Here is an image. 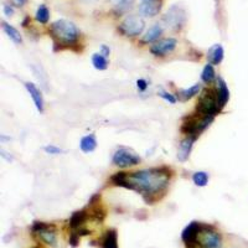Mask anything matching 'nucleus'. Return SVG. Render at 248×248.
<instances>
[{
  "instance_id": "9b49d317",
  "label": "nucleus",
  "mask_w": 248,
  "mask_h": 248,
  "mask_svg": "<svg viewBox=\"0 0 248 248\" xmlns=\"http://www.w3.org/2000/svg\"><path fill=\"white\" fill-rule=\"evenodd\" d=\"M176 45H178V41H176V39H172V37L159 40L158 43L152 45L150 52L155 55V56H165V55L172 52L175 47H176Z\"/></svg>"
},
{
  "instance_id": "6e6552de",
  "label": "nucleus",
  "mask_w": 248,
  "mask_h": 248,
  "mask_svg": "<svg viewBox=\"0 0 248 248\" xmlns=\"http://www.w3.org/2000/svg\"><path fill=\"white\" fill-rule=\"evenodd\" d=\"M144 28H145V23L138 15H129L122 21L119 25V30L125 36H138L143 32Z\"/></svg>"
},
{
  "instance_id": "1a4fd4ad",
  "label": "nucleus",
  "mask_w": 248,
  "mask_h": 248,
  "mask_svg": "<svg viewBox=\"0 0 248 248\" xmlns=\"http://www.w3.org/2000/svg\"><path fill=\"white\" fill-rule=\"evenodd\" d=\"M164 24L169 29L178 30L185 23V12L178 5H174L168 10V13L164 15Z\"/></svg>"
},
{
  "instance_id": "5701e85b",
  "label": "nucleus",
  "mask_w": 248,
  "mask_h": 248,
  "mask_svg": "<svg viewBox=\"0 0 248 248\" xmlns=\"http://www.w3.org/2000/svg\"><path fill=\"white\" fill-rule=\"evenodd\" d=\"M201 79H202L205 83H212V82L216 79V72H215L214 70V65L207 63V65L203 67L202 74H201Z\"/></svg>"
},
{
  "instance_id": "2f4dec72",
  "label": "nucleus",
  "mask_w": 248,
  "mask_h": 248,
  "mask_svg": "<svg viewBox=\"0 0 248 248\" xmlns=\"http://www.w3.org/2000/svg\"><path fill=\"white\" fill-rule=\"evenodd\" d=\"M4 13H5L6 16H12L14 14V9L9 5H4Z\"/></svg>"
},
{
  "instance_id": "cd10ccee",
  "label": "nucleus",
  "mask_w": 248,
  "mask_h": 248,
  "mask_svg": "<svg viewBox=\"0 0 248 248\" xmlns=\"http://www.w3.org/2000/svg\"><path fill=\"white\" fill-rule=\"evenodd\" d=\"M45 152L47 153V154H51V155H57V154H60V153H62V149H60V148L56 147V145H52V144H50V145L45 147Z\"/></svg>"
},
{
  "instance_id": "c85d7f7f",
  "label": "nucleus",
  "mask_w": 248,
  "mask_h": 248,
  "mask_svg": "<svg viewBox=\"0 0 248 248\" xmlns=\"http://www.w3.org/2000/svg\"><path fill=\"white\" fill-rule=\"evenodd\" d=\"M137 87H138V90L140 92H144L148 88V82L145 79H138L137 81Z\"/></svg>"
},
{
  "instance_id": "bb28decb",
  "label": "nucleus",
  "mask_w": 248,
  "mask_h": 248,
  "mask_svg": "<svg viewBox=\"0 0 248 248\" xmlns=\"http://www.w3.org/2000/svg\"><path fill=\"white\" fill-rule=\"evenodd\" d=\"M160 94V97L163 99H165L167 102H169V103H171V105H174V103H176V98H175L174 94H171V93H168V92H160L159 93Z\"/></svg>"
},
{
  "instance_id": "a211bd4d",
  "label": "nucleus",
  "mask_w": 248,
  "mask_h": 248,
  "mask_svg": "<svg viewBox=\"0 0 248 248\" xmlns=\"http://www.w3.org/2000/svg\"><path fill=\"white\" fill-rule=\"evenodd\" d=\"M223 54H225L223 52V47L220 44L212 46L209 51V55H207L209 63H211V65H218V63H221L223 60Z\"/></svg>"
},
{
  "instance_id": "f8f14e48",
  "label": "nucleus",
  "mask_w": 248,
  "mask_h": 248,
  "mask_svg": "<svg viewBox=\"0 0 248 248\" xmlns=\"http://www.w3.org/2000/svg\"><path fill=\"white\" fill-rule=\"evenodd\" d=\"M161 5H163V0H141L139 12L144 16L153 17L159 14Z\"/></svg>"
},
{
  "instance_id": "a878e982",
  "label": "nucleus",
  "mask_w": 248,
  "mask_h": 248,
  "mask_svg": "<svg viewBox=\"0 0 248 248\" xmlns=\"http://www.w3.org/2000/svg\"><path fill=\"white\" fill-rule=\"evenodd\" d=\"M50 19V12L45 5H40L36 10V20L41 24H47Z\"/></svg>"
},
{
  "instance_id": "7ed1b4c3",
  "label": "nucleus",
  "mask_w": 248,
  "mask_h": 248,
  "mask_svg": "<svg viewBox=\"0 0 248 248\" xmlns=\"http://www.w3.org/2000/svg\"><path fill=\"white\" fill-rule=\"evenodd\" d=\"M222 109L218 101L217 90H205L196 103V110L203 117H214Z\"/></svg>"
},
{
  "instance_id": "f03ea898",
  "label": "nucleus",
  "mask_w": 248,
  "mask_h": 248,
  "mask_svg": "<svg viewBox=\"0 0 248 248\" xmlns=\"http://www.w3.org/2000/svg\"><path fill=\"white\" fill-rule=\"evenodd\" d=\"M50 32L56 45H74L79 37V31L74 23L61 19L50 26Z\"/></svg>"
},
{
  "instance_id": "20e7f679",
  "label": "nucleus",
  "mask_w": 248,
  "mask_h": 248,
  "mask_svg": "<svg viewBox=\"0 0 248 248\" xmlns=\"http://www.w3.org/2000/svg\"><path fill=\"white\" fill-rule=\"evenodd\" d=\"M212 121H214V117H203L199 113L198 116L186 117L181 125V132L186 134V137L194 138L196 140L201 133L212 123Z\"/></svg>"
},
{
  "instance_id": "f257e3e1",
  "label": "nucleus",
  "mask_w": 248,
  "mask_h": 248,
  "mask_svg": "<svg viewBox=\"0 0 248 248\" xmlns=\"http://www.w3.org/2000/svg\"><path fill=\"white\" fill-rule=\"evenodd\" d=\"M169 180V171L164 168L143 169L134 172H116L110 178L113 185L134 190L143 195L148 202H153L152 198L167 189Z\"/></svg>"
},
{
  "instance_id": "9d476101",
  "label": "nucleus",
  "mask_w": 248,
  "mask_h": 248,
  "mask_svg": "<svg viewBox=\"0 0 248 248\" xmlns=\"http://www.w3.org/2000/svg\"><path fill=\"white\" fill-rule=\"evenodd\" d=\"M203 227V223L192 221L184 229L181 233V240L185 245H198V237Z\"/></svg>"
},
{
  "instance_id": "0eeeda50",
  "label": "nucleus",
  "mask_w": 248,
  "mask_h": 248,
  "mask_svg": "<svg viewBox=\"0 0 248 248\" xmlns=\"http://www.w3.org/2000/svg\"><path fill=\"white\" fill-rule=\"evenodd\" d=\"M112 161L114 165L119 168H129L140 163V158L136 152H133L129 148H119L113 154Z\"/></svg>"
},
{
  "instance_id": "dca6fc26",
  "label": "nucleus",
  "mask_w": 248,
  "mask_h": 248,
  "mask_svg": "<svg viewBox=\"0 0 248 248\" xmlns=\"http://www.w3.org/2000/svg\"><path fill=\"white\" fill-rule=\"evenodd\" d=\"M216 83H217L216 90H217V94H218V101H220L221 108H223L230 99L229 87H227L226 82L223 81L221 77H218V78L216 79Z\"/></svg>"
},
{
  "instance_id": "473e14b6",
  "label": "nucleus",
  "mask_w": 248,
  "mask_h": 248,
  "mask_svg": "<svg viewBox=\"0 0 248 248\" xmlns=\"http://www.w3.org/2000/svg\"><path fill=\"white\" fill-rule=\"evenodd\" d=\"M186 248H199V245H186Z\"/></svg>"
},
{
  "instance_id": "6ab92c4d",
  "label": "nucleus",
  "mask_w": 248,
  "mask_h": 248,
  "mask_svg": "<svg viewBox=\"0 0 248 248\" xmlns=\"http://www.w3.org/2000/svg\"><path fill=\"white\" fill-rule=\"evenodd\" d=\"M161 32H163V28H161V25H159V24H155V25H153L152 28L147 31V34L144 35L143 40H141V43L143 44L153 43V41H155V40L159 39V36L161 35Z\"/></svg>"
},
{
  "instance_id": "2eb2a0df",
  "label": "nucleus",
  "mask_w": 248,
  "mask_h": 248,
  "mask_svg": "<svg viewBox=\"0 0 248 248\" xmlns=\"http://www.w3.org/2000/svg\"><path fill=\"white\" fill-rule=\"evenodd\" d=\"M99 248H118V234L116 230H108L99 241Z\"/></svg>"
},
{
  "instance_id": "b1692460",
  "label": "nucleus",
  "mask_w": 248,
  "mask_h": 248,
  "mask_svg": "<svg viewBox=\"0 0 248 248\" xmlns=\"http://www.w3.org/2000/svg\"><path fill=\"white\" fill-rule=\"evenodd\" d=\"M92 63L94 68L99 71H105L108 67V61L107 57H105L102 54H94L92 56Z\"/></svg>"
},
{
  "instance_id": "f3484780",
  "label": "nucleus",
  "mask_w": 248,
  "mask_h": 248,
  "mask_svg": "<svg viewBox=\"0 0 248 248\" xmlns=\"http://www.w3.org/2000/svg\"><path fill=\"white\" fill-rule=\"evenodd\" d=\"M195 141L194 138H190V137H186L184 140H181L180 147H179V154L178 158L180 161L187 160V158L190 156V153L192 149V143Z\"/></svg>"
},
{
  "instance_id": "393cba45",
  "label": "nucleus",
  "mask_w": 248,
  "mask_h": 248,
  "mask_svg": "<svg viewBox=\"0 0 248 248\" xmlns=\"http://www.w3.org/2000/svg\"><path fill=\"white\" fill-rule=\"evenodd\" d=\"M192 181L196 186H200V187H203V186L207 185L209 183V175L205 171H198L195 172L194 176H192Z\"/></svg>"
},
{
  "instance_id": "ddd939ff",
  "label": "nucleus",
  "mask_w": 248,
  "mask_h": 248,
  "mask_svg": "<svg viewBox=\"0 0 248 248\" xmlns=\"http://www.w3.org/2000/svg\"><path fill=\"white\" fill-rule=\"evenodd\" d=\"M25 88L29 92V94H30L31 98H32V101H34V105L36 107V109L40 113H43L44 108H45V103H44V97L41 94V92H40L39 88L34 83H31V82H26Z\"/></svg>"
},
{
  "instance_id": "412c9836",
  "label": "nucleus",
  "mask_w": 248,
  "mask_h": 248,
  "mask_svg": "<svg viewBox=\"0 0 248 248\" xmlns=\"http://www.w3.org/2000/svg\"><path fill=\"white\" fill-rule=\"evenodd\" d=\"M3 30L5 31V34L8 35L9 39L12 40L14 44L20 45V44L23 43V37H21L20 32L16 30V29L13 28L12 25H9V24H6V23H3Z\"/></svg>"
},
{
  "instance_id": "aec40b11",
  "label": "nucleus",
  "mask_w": 248,
  "mask_h": 248,
  "mask_svg": "<svg viewBox=\"0 0 248 248\" xmlns=\"http://www.w3.org/2000/svg\"><path fill=\"white\" fill-rule=\"evenodd\" d=\"M79 148L83 153H91L97 148V140L94 136H86L79 141Z\"/></svg>"
},
{
  "instance_id": "4468645a",
  "label": "nucleus",
  "mask_w": 248,
  "mask_h": 248,
  "mask_svg": "<svg viewBox=\"0 0 248 248\" xmlns=\"http://www.w3.org/2000/svg\"><path fill=\"white\" fill-rule=\"evenodd\" d=\"M88 218H90V214H88L86 210L75 212V214L71 216L70 221H68V226H70L71 231L82 229V227L85 226L86 221H87Z\"/></svg>"
},
{
  "instance_id": "4be33fe9",
  "label": "nucleus",
  "mask_w": 248,
  "mask_h": 248,
  "mask_svg": "<svg viewBox=\"0 0 248 248\" xmlns=\"http://www.w3.org/2000/svg\"><path fill=\"white\" fill-rule=\"evenodd\" d=\"M200 91H201V85L200 83H196V85L191 86L190 88H185V90L179 91V97H180L183 101H187V99L192 98L194 96L199 94Z\"/></svg>"
},
{
  "instance_id": "39448f33",
  "label": "nucleus",
  "mask_w": 248,
  "mask_h": 248,
  "mask_svg": "<svg viewBox=\"0 0 248 248\" xmlns=\"http://www.w3.org/2000/svg\"><path fill=\"white\" fill-rule=\"evenodd\" d=\"M31 232L45 245L51 246V247H56L57 246L56 227L54 225L36 221L31 226Z\"/></svg>"
},
{
  "instance_id": "c756f323",
  "label": "nucleus",
  "mask_w": 248,
  "mask_h": 248,
  "mask_svg": "<svg viewBox=\"0 0 248 248\" xmlns=\"http://www.w3.org/2000/svg\"><path fill=\"white\" fill-rule=\"evenodd\" d=\"M10 3L15 6H24L26 3H28V0H10Z\"/></svg>"
},
{
  "instance_id": "423d86ee",
  "label": "nucleus",
  "mask_w": 248,
  "mask_h": 248,
  "mask_svg": "<svg viewBox=\"0 0 248 248\" xmlns=\"http://www.w3.org/2000/svg\"><path fill=\"white\" fill-rule=\"evenodd\" d=\"M198 245L200 248H221L222 237L210 225H203L202 230L199 233Z\"/></svg>"
},
{
  "instance_id": "7c9ffc66",
  "label": "nucleus",
  "mask_w": 248,
  "mask_h": 248,
  "mask_svg": "<svg viewBox=\"0 0 248 248\" xmlns=\"http://www.w3.org/2000/svg\"><path fill=\"white\" fill-rule=\"evenodd\" d=\"M109 52H110V51H109V48L107 47V46H106V45L101 46V51H99V54H102L105 57H108V56H109Z\"/></svg>"
}]
</instances>
